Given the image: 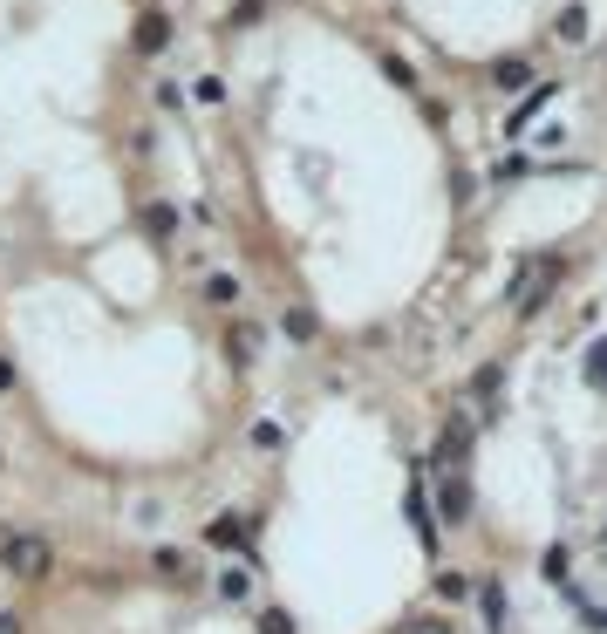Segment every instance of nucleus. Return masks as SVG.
Segmentation results:
<instances>
[{"instance_id":"1","label":"nucleus","mask_w":607,"mask_h":634,"mask_svg":"<svg viewBox=\"0 0 607 634\" xmlns=\"http://www.w3.org/2000/svg\"><path fill=\"white\" fill-rule=\"evenodd\" d=\"M0 566L14 573V580H41L55 553H48V539L41 532H14V525H0Z\"/></svg>"},{"instance_id":"2","label":"nucleus","mask_w":607,"mask_h":634,"mask_svg":"<svg viewBox=\"0 0 607 634\" xmlns=\"http://www.w3.org/2000/svg\"><path fill=\"white\" fill-rule=\"evenodd\" d=\"M437 512H444L451 525L471 519V478H464L457 464H444V485H437Z\"/></svg>"},{"instance_id":"3","label":"nucleus","mask_w":607,"mask_h":634,"mask_svg":"<svg viewBox=\"0 0 607 634\" xmlns=\"http://www.w3.org/2000/svg\"><path fill=\"white\" fill-rule=\"evenodd\" d=\"M437 457H444V464H464V457H471V416H444V437H437Z\"/></svg>"},{"instance_id":"4","label":"nucleus","mask_w":607,"mask_h":634,"mask_svg":"<svg viewBox=\"0 0 607 634\" xmlns=\"http://www.w3.org/2000/svg\"><path fill=\"white\" fill-rule=\"evenodd\" d=\"M226 355L239 362V369L260 362V328H253V321H232V328H226Z\"/></svg>"},{"instance_id":"5","label":"nucleus","mask_w":607,"mask_h":634,"mask_svg":"<svg viewBox=\"0 0 607 634\" xmlns=\"http://www.w3.org/2000/svg\"><path fill=\"white\" fill-rule=\"evenodd\" d=\"M130 41H137V55H164V41H171V21H164V14H144Z\"/></svg>"},{"instance_id":"6","label":"nucleus","mask_w":607,"mask_h":634,"mask_svg":"<svg viewBox=\"0 0 607 634\" xmlns=\"http://www.w3.org/2000/svg\"><path fill=\"white\" fill-rule=\"evenodd\" d=\"M546 103H553V89H532L519 110H505V137H519L526 123H539V110H546Z\"/></svg>"},{"instance_id":"7","label":"nucleus","mask_w":607,"mask_h":634,"mask_svg":"<svg viewBox=\"0 0 607 634\" xmlns=\"http://www.w3.org/2000/svg\"><path fill=\"white\" fill-rule=\"evenodd\" d=\"M205 539H212V546H226V553H232V546H246V519H239V512H219V519L205 525Z\"/></svg>"},{"instance_id":"8","label":"nucleus","mask_w":607,"mask_h":634,"mask_svg":"<svg viewBox=\"0 0 607 634\" xmlns=\"http://www.w3.org/2000/svg\"><path fill=\"white\" fill-rule=\"evenodd\" d=\"M280 335H287V341H314V335H321L314 307H287V314H280Z\"/></svg>"},{"instance_id":"9","label":"nucleus","mask_w":607,"mask_h":634,"mask_svg":"<svg viewBox=\"0 0 607 634\" xmlns=\"http://www.w3.org/2000/svg\"><path fill=\"white\" fill-rule=\"evenodd\" d=\"M144 232L151 239H171L178 232V205H144Z\"/></svg>"},{"instance_id":"10","label":"nucleus","mask_w":607,"mask_h":634,"mask_svg":"<svg viewBox=\"0 0 607 634\" xmlns=\"http://www.w3.org/2000/svg\"><path fill=\"white\" fill-rule=\"evenodd\" d=\"M219 600H253V573L246 566H226L219 573Z\"/></svg>"},{"instance_id":"11","label":"nucleus","mask_w":607,"mask_h":634,"mask_svg":"<svg viewBox=\"0 0 607 634\" xmlns=\"http://www.w3.org/2000/svg\"><path fill=\"white\" fill-rule=\"evenodd\" d=\"M532 171H539V164H532L526 150H505V157L492 164V178H498V185H505V178H532Z\"/></svg>"},{"instance_id":"12","label":"nucleus","mask_w":607,"mask_h":634,"mask_svg":"<svg viewBox=\"0 0 607 634\" xmlns=\"http://www.w3.org/2000/svg\"><path fill=\"white\" fill-rule=\"evenodd\" d=\"M157 573H164V580H191V553H178V546H157Z\"/></svg>"},{"instance_id":"13","label":"nucleus","mask_w":607,"mask_h":634,"mask_svg":"<svg viewBox=\"0 0 607 634\" xmlns=\"http://www.w3.org/2000/svg\"><path fill=\"white\" fill-rule=\"evenodd\" d=\"M498 89H526V82H532V69H526V62H519V55H505V62H498Z\"/></svg>"},{"instance_id":"14","label":"nucleus","mask_w":607,"mask_h":634,"mask_svg":"<svg viewBox=\"0 0 607 634\" xmlns=\"http://www.w3.org/2000/svg\"><path fill=\"white\" fill-rule=\"evenodd\" d=\"M205 300H212V307H232V300H239V280H232V273H212V280H205Z\"/></svg>"},{"instance_id":"15","label":"nucleus","mask_w":607,"mask_h":634,"mask_svg":"<svg viewBox=\"0 0 607 634\" xmlns=\"http://www.w3.org/2000/svg\"><path fill=\"white\" fill-rule=\"evenodd\" d=\"M478 600H485V621H492V628H505V621H512V607H505V587H478Z\"/></svg>"},{"instance_id":"16","label":"nucleus","mask_w":607,"mask_h":634,"mask_svg":"<svg viewBox=\"0 0 607 634\" xmlns=\"http://www.w3.org/2000/svg\"><path fill=\"white\" fill-rule=\"evenodd\" d=\"M539 573H546V580H567V573H573V553H567V546H553V553L539 560Z\"/></svg>"},{"instance_id":"17","label":"nucleus","mask_w":607,"mask_h":634,"mask_svg":"<svg viewBox=\"0 0 607 634\" xmlns=\"http://www.w3.org/2000/svg\"><path fill=\"white\" fill-rule=\"evenodd\" d=\"M410 525H417V539L423 546H437V525H430V512H423V498L410 491Z\"/></svg>"},{"instance_id":"18","label":"nucleus","mask_w":607,"mask_h":634,"mask_svg":"<svg viewBox=\"0 0 607 634\" xmlns=\"http://www.w3.org/2000/svg\"><path fill=\"white\" fill-rule=\"evenodd\" d=\"M396 634H451V621H437V614H410Z\"/></svg>"},{"instance_id":"19","label":"nucleus","mask_w":607,"mask_h":634,"mask_svg":"<svg viewBox=\"0 0 607 634\" xmlns=\"http://www.w3.org/2000/svg\"><path fill=\"white\" fill-rule=\"evenodd\" d=\"M253 444H260V450H280V444H287V430L266 416V423H253Z\"/></svg>"},{"instance_id":"20","label":"nucleus","mask_w":607,"mask_h":634,"mask_svg":"<svg viewBox=\"0 0 607 634\" xmlns=\"http://www.w3.org/2000/svg\"><path fill=\"white\" fill-rule=\"evenodd\" d=\"M471 594V580L464 573H437V600H464Z\"/></svg>"},{"instance_id":"21","label":"nucleus","mask_w":607,"mask_h":634,"mask_svg":"<svg viewBox=\"0 0 607 634\" xmlns=\"http://www.w3.org/2000/svg\"><path fill=\"white\" fill-rule=\"evenodd\" d=\"M587 382L607 389V341H594V355H587Z\"/></svg>"},{"instance_id":"22","label":"nucleus","mask_w":607,"mask_h":634,"mask_svg":"<svg viewBox=\"0 0 607 634\" xmlns=\"http://www.w3.org/2000/svg\"><path fill=\"white\" fill-rule=\"evenodd\" d=\"M471 396H478V403H492V396H498V369H478V382H471Z\"/></svg>"},{"instance_id":"23","label":"nucleus","mask_w":607,"mask_h":634,"mask_svg":"<svg viewBox=\"0 0 607 634\" xmlns=\"http://www.w3.org/2000/svg\"><path fill=\"white\" fill-rule=\"evenodd\" d=\"M260 634H294V621H287L280 607H266V614H260Z\"/></svg>"},{"instance_id":"24","label":"nucleus","mask_w":607,"mask_h":634,"mask_svg":"<svg viewBox=\"0 0 607 634\" xmlns=\"http://www.w3.org/2000/svg\"><path fill=\"white\" fill-rule=\"evenodd\" d=\"M560 35H567V41H580V35H587V14H580V7H567V21H560Z\"/></svg>"},{"instance_id":"25","label":"nucleus","mask_w":607,"mask_h":634,"mask_svg":"<svg viewBox=\"0 0 607 634\" xmlns=\"http://www.w3.org/2000/svg\"><path fill=\"white\" fill-rule=\"evenodd\" d=\"M0 634H21V621H14V614H0Z\"/></svg>"},{"instance_id":"26","label":"nucleus","mask_w":607,"mask_h":634,"mask_svg":"<svg viewBox=\"0 0 607 634\" xmlns=\"http://www.w3.org/2000/svg\"><path fill=\"white\" fill-rule=\"evenodd\" d=\"M0 389H14V369H7V362H0Z\"/></svg>"}]
</instances>
